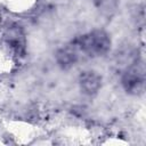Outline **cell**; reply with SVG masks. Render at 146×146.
Returning a JSON list of instances; mask_svg holds the SVG:
<instances>
[{"instance_id": "obj_1", "label": "cell", "mask_w": 146, "mask_h": 146, "mask_svg": "<svg viewBox=\"0 0 146 146\" xmlns=\"http://www.w3.org/2000/svg\"><path fill=\"white\" fill-rule=\"evenodd\" d=\"M78 50L89 57H98L105 55L111 48V39L105 31L94 30L88 32L74 41H72Z\"/></svg>"}, {"instance_id": "obj_2", "label": "cell", "mask_w": 146, "mask_h": 146, "mask_svg": "<svg viewBox=\"0 0 146 146\" xmlns=\"http://www.w3.org/2000/svg\"><path fill=\"white\" fill-rule=\"evenodd\" d=\"M121 83L123 89L131 95H139L144 91L145 86V78H144V70L138 67H130L128 68L121 78Z\"/></svg>"}, {"instance_id": "obj_3", "label": "cell", "mask_w": 146, "mask_h": 146, "mask_svg": "<svg viewBox=\"0 0 146 146\" xmlns=\"http://www.w3.org/2000/svg\"><path fill=\"white\" fill-rule=\"evenodd\" d=\"M6 42L11 51L17 56H24L25 52V36L21 26L14 25L8 29L6 35Z\"/></svg>"}, {"instance_id": "obj_4", "label": "cell", "mask_w": 146, "mask_h": 146, "mask_svg": "<svg viewBox=\"0 0 146 146\" xmlns=\"http://www.w3.org/2000/svg\"><path fill=\"white\" fill-rule=\"evenodd\" d=\"M79 84L83 94L95 95L102 87V76L95 71H83L79 76Z\"/></svg>"}, {"instance_id": "obj_5", "label": "cell", "mask_w": 146, "mask_h": 146, "mask_svg": "<svg viewBox=\"0 0 146 146\" xmlns=\"http://www.w3.org/2000/svg\"><path fill=\"white\" fill-rule=\"evenodd\" d=\"M79 55H80V51L78 50L75 44L71 42L70 44H66L59 48L55 54V58L57 64L60 67L70 68L76 64V62L79 60Z\"/></svg>"}]
</instances>
